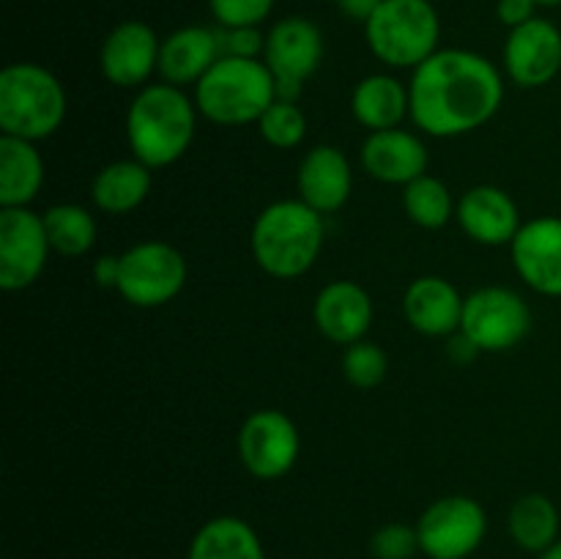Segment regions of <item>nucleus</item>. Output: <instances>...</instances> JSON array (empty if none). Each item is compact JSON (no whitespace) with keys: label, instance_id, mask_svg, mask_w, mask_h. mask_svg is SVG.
<instances>
[{"label":"nucleus","instance_id":"obj_24","mask_svg":"<svg viewBox=\"0 0 561 559\" xmlns=\"http://www.w3.org/2000/svg\"><path fill=\"white\" fill-rule=\"evenodd\" d=\"M351 113L367 132L394 129L411 115L409 88L392 75L365 77L351 93Z\"/></svg>","mask_w":561,"mask_h":559},{"label":"nucleus","instance_id":"obj_2","mask_svg":"<svg viewBox=\"0 0 561 559\" xmlns=\"http://www.w3.org/2000/svg\"><path fill=\"white\" fill-rule=\"evenodd\" d=\"M197 132V104L170 82L142 85L126 113L131 153L151 170L168 168L190 151Z\"/></svg>","mask_w":561,"mask_h":559},{"label":"nucleus","instance_id":"obj_32","mask_svg":"<svg viewBox=\"0 0 561 559\" xmlns=\"http://www.w3.org/2000/svg\"><path fill=\"white\" fill-rule=\"evenodd\" d=\"M219 27H257L274 9V0H208Z\"/></svg>","mask_w":561,"mask_h":559},{"label":"nucleus","instance_id":"obj_31","mask_svg":"<svg viewBox=\"0 0 561 559\" xmlns=\"http://www.w3.org/2000/svg\"><path fill=\"white\" fill-rule=\"evenodd\" d=\"M416 551H422L416 526L403 524V521L383 524L370 537V554L376 559H414Z\"/></svg>","mask_w":561,"mask_h":559},{"label":"nucleus","instance_id":"obj_27","mask_svg":"<svg viewBox=\"0 0 561 559\" xmlns=\"http://www.w3.org/2000/svg\"><path fill=\"white\" fill-rule=\"evenodd\" d=\"M42 217L49 236V247L58 255L82 258L96 244V219L80 203H55Z\"/></svg>","mask_w":561,"mask_h":559},{"label":"nucleus","instance_id":"obj_36","mask_svg":"<svg viewBox=\"0 0 561 559\" xmlns=\"http://www.w3.org/2000/svg\"><path fill=\"white\" fill-rule=\"evenodd\" d=\"M383 0H337V9L343 11L348 20H356V22H367L373 14L378 11V5H381Z\"/></svg>","mask_w":561,"mask_h":559},{"label":"nucleus","instance_id":"obj_18","mask_svg":"<svg viewBox=\"0 0 561 559\" xmlns=\"http://www.w3.org/2000/svg\"><path fill=\"white\" fill-rule=\"evenodd\" d=\"M362 168L381 184H411L427 173V148L414 132L409 129H383L370 132L362 142Z\"/></svg>","mask_w":561,"mask_h":559},{"label":"nucleus","instance_id":"obj_38","mask_svg":"<svg viewBox=\"0 0 561 559\" xmlns=\"http://www.w3.org/2000/svg\"><path fill=\"white\" fill-rule=\"evenodd\" d=\"M540 559H561V537L557 543H553V546H548L546 551L540 554Z\"/></svg>","mask_w":561,"mask_h":559},{"label":"nucleus","instance_id":"obj_10","mask_svg":"<svg viewBox=\"0 0 561 559\" xmlns=\"http://www.w3.org/2000/svg\"><path fill=\"white\" fill-rule=\"evenodd\" d=\"M323 60V36L316 22L305 16H285L266 33L263 64L277 80L279 99L296 102L301 85L318 71Z\"/></svg>","mask_w":561,"mask_h":559},{"label":"nucleus","instance_id":"obj_20","mask_svg":"<svg viewBox=\"0 0 561 559\" xmlns=\"http://www.w3.org/2000/svg\"><path fill=\"white\" fill-rule=\"evenodd\" d=\"M296 190L299 201L316 208L318 214L340 212L354 190L348 157L334 146L310 148L296 173Z\"/></svg>","mask_w":561,"mask_h":559},{"label":"nucleus","instance_id":"obj_19","mask_svg":"<svg viewBox=\"0 0 561 559\" xmlns=\"http://www.w3.org/2000/svg\"><path fill=\"white\" fill-rule=\"evenodd\" d=\"M463 305L466 296H460V290L438 274L416 277L403 296L405 321L414 332L425 334V338L458 334L460 321H463Z\"/></svg>","mask_w":561,"mask_h":559},{"label":"nucleus","instance_id":"obj_25","mask_svg":"<svg viewBox=\"0 0 561 559\" xmlns=\"http://www.w3.org/2000/svg\"><path fill=\"white\" fill-rule=\"evenodd\" d=\"M186 559H266V551L244 518L217 515L195 532Z\"/></svg>","mask_w":561,"mask_h":559},{"label":"nucleus","instance_id":"obj_16","mask_svg":"<svg viewBox=\"0 0 561 559\" xmlns=\"http://www.w3.org/2000/svg\"><path fill=\"white\" fill-rule=\"evenodd\" d=\"M316 316L318 332L337 345H354L365 340L370 332L376 307H373L370 294L354 280H334L323 285L321 294L316 296Z\"/></svg>","mask_w":561,"mask_h":559},{"label":"nucleus","instance_id":"obj_22","mask_svg":"<svg viewBox=\"0 0 561 559\" xmlns=\"http://www.w3.org/2000/svg\"><path fill=\"white\" fill-rule=\"evenodd\" d=\"M151 168L142 164L140 159H118V162H110L93 175V206L104 214H113V217L131 214L151 195Z\"/></svg>","mask_w":561,"mask_h":559},{"label":"nucleus","instance_id":"obj_3","mask_svg":"<svg viewBox=\"0 0 561 559\" xmlns=\"http://www.w3.org/2000/svg\"><path fill=\"white\" fill-rule=\"evenodd\" d=\"M327 228L323 214L305 201H277L257 214L250 233L252 258L277 280H296L316 266Z\"/></svg>","mask_w":561,"mask_h":559},{"label":"nucleus","instance_id":"obj_14","mask_svg":"<svg viewBox=\"0 0 561 559\" xmlns=\"http://www.w3.org/2000/svg\"><path fill=\"white\" fill-rule=\"evenodd\" d=\"M162 42L151 25L140 20H126L107 33L99 53L104 80L115 88H140L148 77L159 71Z\"/></svg>","mask_w":561,"mask_h":559},{"label":"nucleus","instance_id":"obj_1","mask_svg":"<svg viewBox=\"0 0 561 559\" xmlns=\"http://www.w3.org/2000/svg\"><path fill=\"white\" fill-rule=\"evenodd\" d=\"M411 121L431 137H460L485 126L504 102L502 71L471 49H438L409 82Z\"/></svg>","mask_w":561,"mask_h":559},{"label":"nucleus","instance_id":"obj_8","mask_svg":"<svg viewBox=\"0 0 561 559\" xmlns=\"http://www.w3.org/2000/svg\"><path fill=\"white\" fill-rule=\"evenodd\" d=\"M531 310L524 296L504 285H485L466 296L460 332L480 351H510L529 334Z\"/></svg>","mask_w":561,"mask_h":559},{"label":"nucleus","instance_id":"obj_29","mask_svg":"<svg viewBox=\"0 0 561 559\" xmlns=\"http://www.w3.org/2000/svg\"><path fill=\"white\" fill-rule=\"evenodd\" d=\"M257 132L272 148H296L307 137V115L290 99H277L261 115Z\"/></svg>","mask_w":561,"mask_h":559},{"label":"nucleus","instance_id":"obj_15","mask_svg":"<svg viewBox=\"0 0 561 559\" xmlns=\"http://www.w3.org/2000/svg\"><path fill=\"white\" fill-rule=\"evenodd\" d=\"M513 266L531 290L561 296V217H535L510 244Z\"/></svg>","mask_w":561,"mask_h":559},{"label":"nucleus","instance_id":"obj_39","mask_svg":"<svg viewBox=\"0 0 561 559\" xmlns=\"http://www.w3.org/2000/svg\"><path fill=\"white\" fill-rule=\"evenodd\" d=\"M537 5H548V9H553V5H561V0H535Z\"/></svg>","mask_w":561,"mask_h":559},{"label":"nucleus","instance_id":"obj_34","mask_svg":"<svg viewBox=\"0 0 561 559\" xmlns=\"http://www.w3.org/2000/svg\"><path fill=\"white\" fill-rule=\"evenodd\" d=\"M535 0H499L496 16L502 25H507L513 31V27H520L529 20H535Z\"/></svg>","mask_w":561,"mask_h":559},{"label":"nucleus","instance_id":"obj_13","mask_svg":"<svg viewBox=\"0 0 561 559\" xmlns=\"http://www.w3.org/2000/svg\"><path fill=\"white\" fill-rule=\"evenodd\" d=\"M504 71L518 88H542L561 71V31L551 20L535 16L513 27L504 42Z\"/></svg>","mask_w":561,"mask_h":559},{"label":"nucleus","instance_id":"obj_21","mask_svg":"<svg viewBox=\"0 0 561 559\" xmlns=\"http://www.w3.org/2000/svg\"><path fill=\"white\" fill-rule=\"evenodd\" d=\"M219 58H222V53H219L217 31L203 25H186L170 33L162 42L159 75L175 88L197 85Z\"/></svg>","mask_w":561,"mask_h":559},{"label":"nucleus","instance_id":"obj_11","mask_svg":"<svg viewBox=\"0 0 561 559\" xmlns=\"http://www.w3.org/2000/svg\"><path fill=\"white\" fill-rule=\"evenodd\" d=\"M301 438L294 420L279 409L252 411L239 431V458L255 480H279L299 460Z\"/></svg>","mask_w":561,"mask_h":559},{"label":"nucleus","instance_id":"obj_35","mask_svg":"<svg viewBox=\"0 0 561 559\" xmlns=\"http://www.w3.org/2000/svg\"><path fill=\"white\" fill-rule=\"evenodd\" d=\"M121 277V255H102L93 263V280L102 288H115Z\"/></svg>","mask_w":561,"mask_h":559},{"label":"nucleus","instance_id":"obj_6","mask_svg":"<svg viewBox=\"0 0 561 559\" xmlns=\"http://www.w3.org/2000/svg\"><path fill=\"white\" fill-rule=\"evenodd\" d=\"M367 47L392 69H416L438 53L442 20L431 0H383L365 22Z\"/></svg>","mask_w":561,"mask_h":559},{"label":"nucleus","instance_id":"obj_7","mask_svg":"<svg viewBox=\"0 0 561 559\" xmlns=\"http://www.w3.org/2000/svg\"><path fill=\"white\" fill-rule=\"evenodd\" d=\"M186 285V261L168 241H140L121 252V277L115 290L131 307H162Z\"/></svg>","mask_w":561,"mask_h":559},{"label":"nucleus","instance_id":"obj_33","mask_svg":"<svg viewBox=\"0 0 561 559\" xmlns=\"http://www.w3.org/2000/svg\"><path fill=\"white\" fill-rule=\"evenodd\" d=\"M222 58H261L266 36L261 27H217Z\"/></svg>","mask_w":561,"mask_h":559},{"label":"nucleus","instance_id":"obj_26","mask_svg":"<svg viewBox=\"0 0 561 559\" xmlns=\"http://www.w3.org/2000/svg\"><path fill=\"white\" fill-rule=\"evenodd\" d=\"M510 535L524 551L542 554L559 540V510L546 493H524L510 507Z\"/></svg>","mask_w":561,"mask_h":559},{"label":"nucleus","instance_id":"obj_4","mask_svg":"<svg viewBox=\"0 0 561 559\" xmlns=\"http://www.w3.org/2000/svg\"><path fill=\"white\" fill-rule=\"evenodd\" d=\"M277 99V80L261 58H219L195 85L197 113L219 126L257 124Z\"/></svg>","mask_w":561,"mask_h":559},{"label":"nucleus","instance_id":"obj_17","mask_svg":"<svg viewBox=\"0 0 561 559\" xmlns=\"http://www.w3.org/2000/svg\"><path fill=\"white\" fill-rule=\"evenodd\" d=\"M460 228L471 241L482 247L513 244L520 230V212L510 192L493 184H477L458 201Z\"/></svg>","mask_w":561,"mask_h":559},{"label":"nucleus","instance_id":"obj_5","mask_svg":"<svg viewBox=\"0 0 561 559\" xmlns=\"http://www.w3.org/2000/svg\"><path fill=\"white\" fill-rule=\"evenodd\" d=\"M69 99L58 77L44 66L22 60L0 75V129L3 135L38 142L66 121Z\"/></svg>","mask_w":561,"mask_h":559},{"label":"nucleus","instance_id":"obj_28","mask_svg":"<svg viewBox=\"0 0 561 559\" xmlns=\"http://www.w3.org/2000/svg\"><path fill=\"white\" fill-rule=\"evenodd\" d=\"M403 208L414 225L425 230H438L455 217L458 203L453 201V192L442 179L425 173L403 186Z\"/></svg>","mask_w":561,"mask_h":559},{"label":"nucleus","instance_id":"obj_30","mask_svg":"<svg viewBox=\"0 0 561 559\" xmlns=\"http://www.w3.org/2000/svg\"><path fill=\"white\" fill-rule=\"evenodd\" d=\"M389 373V356L373 340H359L354 345H345L343 351V376L356 389L381 387Z\"/></svg>","mask_w":561,"mask_h":559},{"label":"nucleus","instance_id":"obj_37","mask_svg":"<svg viewBox=\"0 0 561 559\" xmlns=\"http://www.w3.org/2000/svg\"><path fill=\"white\" fill-rule=\"evenodd\" d=\"M449 356H453V362H458V365H469L471 360H474L477 354H482L480 349H477L474 343H471L469 338H466L463 332H458V334H453V338H449Z\"/></svg>","mask_w":561,"mask_h":559},{"label":"nucleus","instance_id":"obj_12","mask_svg":"<svg viewBox=\"0 0 561 559\" xmlns=\"http://www.w3.org/2000/svg\"><path fill=\"white\" fill-rule=\"evenodd\" d=\"M49 247L42 214L31 206L0 208V285L3 290H25L42 277Z\"/></svg>","mask_w":561,"mask_h":559},{"label":"nucleus","instance_id":"obj_23","mask_svg":"<svg viewBox=\"0 0 561 559\" xmlns=\"http://www.w3.org/2000/svg\"><path fill=\"white\" fill-rule=\"evenodd\" d=\"M44 184V159L36 142L0 137V208L31 206Z\"/></svg>","mask_w":561,"mask_h":559},{"label":"nucleus","instance_id":"obj_9","mask_svg":"<svg viewBox=\"0 0 561 559\" xmlns=\"http://www.w3.org/2000/svg\"><path fill=\"white\" fill-rule=\"evenodd\" d=\"M420 548L427 559H469L488 535V513L477 499L442 497L416 521Z\"/></svg>","mask_w":561,"mask_h":559}]
</instances>
